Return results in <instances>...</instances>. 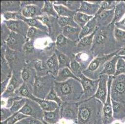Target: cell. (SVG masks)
<instances>
[{
    "label": "cell",
    "instance_id": "obj_1",
    "mask_svg": "<svg viewBox=\"0 0 125 124\" xmlns=\"http://www.w3.org/2000/svg\"><path fill=\"white\" fill-rule=\"evenodd\" d=\"M54 89L59 97L63 102L77 103L82 99L83 90L80 81L69 79L62 83H54Z\"/></svg>",
    "mask_w": 125,
    "mask_h": 124
},
{
    "label": "cell",
    "instance_id": "obj_2",
    "mask_svg": "<svg viewBox=\"0 0 125 124\" xmlns=\"http://www.w3.org/2000/svg\"><path fill=\"white\" fill-rule=\"evenodd\" d=\"M118 50L114 53H110L103 55H99L94 58L87 69L83 71V74L88 78L92 79H99L100 74L103 70L104 65L108 61L111 59L114 56L116 55Z\"/></svg>",
    "mask_w": 125,
    "mask_h": 124
},
{
    "label": "cell",
    "instance_id": "obj_3",
    "mask_svg": "<svg viewBox=\"0 0 125 124\" xmlns=\"http://www.w3.org/2000/svg\"><path fill=\"white\" fill-rule=\"evenodd\" d=\"M53 78L47 76H36L33 87V95L40 99H45L51 89L54 87L55 81H52Z\"/></svg>",
    "mask_w": 125,
    "mask_h": 124
},
{
    "label": "cell",
    "instance_id": "obj_4",
    "mask_svg": "<svg viewBox=\"0 0 125 124\" xmlns=\"http://www.w3.org/2000/svg\"><path fill=\"white\" fill-rule=\"evenodd\" d=\"M96 100L93 102L90 99L82 101L78 105V113L77 117V124H89L92 117L95 112L94 107L96 106Z\"/></svg>",
    "mask_w": 125,
    "mask_h": 124
},
{
    "label": "cell",
    "instance_id": "obj_5",
    "mask_svg": "<svg viewBox=\"0 0 125 124\" xmlns=\"http://www.w3.org/2000/svg\"><path fill=\"white\" fill-rule=\"evenodd\" d=\"M114 76H109L108 82V94L106 102L103 104L102 109L103 124H110L113 121V111L111 102V85Z\"/></svg>",
    "mask_w": 125,
    "mask_h": 124
},
{
    "label": "cell",
    "instance_id": "obj_6",
    "mask_svg": "<svg viewBox=\"0 0 125 124\" xmlns=\"http://www.w3.org/2000/svg\"><path fill=\"white\" fill-rule=\"evenodd\" d=\"M29 3H26L25 1H21V5L25 4L22 8L21 12L22 16L26 19L36 18V17L42 15L41 10L44 6V1H29Z\"/></svg>",
    "mask_w": 125,
    "mask_h": 124
},
{
    "label": "cell",
    "instance_id": "obj_7",
    "mask_svg": "<svg viewBox=\"0 0 125 124\" xmlns=\"http://www.w3.org/2000/svg\"><path fill=\"white\" fill-rule=\"evenodd\" d=\"M80 83L83 90V95L82 99L85 101L92 98L95 95L98 85V79H92L82 74L80 76Z\"/></svg>",
    "mask_w": 125,
    "mask_h": 124
},
{
    "label": "cell",
    "instance_id": "obj_8",
    "mask_svg": "<svg viewBox=\"0 0 125 124\" xmlns=\"http://www.w3.org/2000/svg\"><path fill=\"white\" fill-rule=\"evenodd\" d=\"M78 103L63 102L60 106L61 119L77 123L78 113Z\"/></svg>",
    "mask_w": 125,
    "mask_h": 124
},
{
    "label": "cell",
    "instance_id": "obj_9",
    "mask_svg": "<svg viewBox=\"0 0 125 124\" xmlns=\"http://www.w3.org/2000/svg\"><path fill=\"white\" fill-rule=\"evenodd\" d=\"M19 112L28 117H32L39 119H41L42 120L43 119L44 112L42 109L36 101L31 99H27L26 104Z\"/></svg>",
    "mask_w": 125,
    "mask_h": 124
},
{
    "label": "cell",
    "instance_id": "obj_10",
    "mask_svg": "<svg viewBox=\"0 0 125 124\" xmlns=\"http://www.w3.org/2000/svg\"><path fill=\"white\" fill-rule=\"evenodd\" d=\"M109 76L106 75H100L98 79V85L95 95L92 98L100 101L104 104L106 102L108 94V82Z\"/></svg>",
    "mask_w": 125,
    "mask_h": 124
},
{
    "label": "cell",
    "instance_id": "obj_11",
    "mask_svg": "<svg viewBox=\"0 0 125 124\" xmlns=\"http://www.w3.org/2000/svg\"><path fill=\"white\" fill-rule=\"evenodd\" d=\"M3 22L5 24L8 29L12 32L21 34L26 38L27 33L29 26L22 20H4Z\"/></svg>",
    "mask_w": 125,
    "mask_h": 124
},
{
    "label": "cell",
    "instance_id": "obj_12",
    "mask_svg": "<svg viewBox=\"0 0 125 124\" xmlns=\"http://www.w3.org/2000/svg\"><path fill=\"white\" fill-rule=\"evenodd\" d=\"M26 40L27 39L26 37L21 34L11 32L8 38L6 41L5 44L10 49L16 52L23 48Z\"/></svg>",
    "mask_w": 125,
    "mask_h": 124
},
{
    "label": "cell",
    "instance_id": "obj_13",
    "mask_svg": "<svg viewBox=\"0 0 125 124\" xmlns=\"http://www.w3.org/2000/svg\"><path fill=\"white\" fill-rule=\"evenodd\" d=\"M102 1H82L81 6L78 12L87 14L91 16H95L99 11Z\"/></svg>",
    "mask_w": 125,
    "mask_h": 124
},
{
    "label": "cell",
    "instance_id": "obj_14",
    "mask_svg": "<svg viewBox=\"0 0 125 124\" xmlns=\"http://www.w3.org/2000/svg\"><path fill=\"white\" fill-rule=\"evenodd\" d=\"M21 81H23L22 79L20 80L19 77H18V76H16L14 73V71H13L7 89L1 95V98L6 99L7 97H12V94H14L16 91L24 83V82Z\"/></svg>",
    "mask_w": 125,
    "mask_h": 124
},
{
    "label": "cell",
    "instance_id": "obj_15",
    "mask_svg": "<svg viewBox=\"0 0 125 124\" xmlns=\"http://www.w3.org/2000/svg\"><path fill=\"white\" fill-rule=\"evenodd\" d=\"M125 94V77L121 75V77L114 76L111 85V97L121 95Z\"/></svg>",
    "mask_w": 125,
    "mask_h": 124
},
{
    "label": "cell",
    "instance_id": "obj_16",
    "mask_svg": "<svg viewBox=\"0 0 125 124\" xmlns=\"http://www.w3.org/2000/svg\"><path fill=\"white\" fill-rule=\"evenodd\" d=\"M97 30L89 36H86V37L79 40L77 45V51H78V53L87 52L86 51L91 49L92 47L93 46V44H94V37H95V35Z\"/></svg>",
    "mask_w": 125,
    "mask_h": 124
},
{
    "label": "cell",
    "instance_id": "obj_17",
    "mask_svg": "<svg viewBox=\"0 0 125 124\" xmlns=\"http://www.w3.org/2000/svg\"><path fill=\"white\" fill-rule=\"evenodd\" d=\"M114 10H109V11H102L100 14L96 15V20H97L98 26H105L111 24L114 18Z\"/></svg>",
    "mask_w": 125,
    "mask_h": 124
},
{
    "label": "cell",
    "instance_id": "obj_18",
    "mask_svg": "<svg viewBox=\"0 0 125 124\" xmlns=\"http://www.w3.org/2000/svg\"><path fill=\"white\" fill-rule=\"evenodd\" d=\"M1 7L2 14L6 12H20L22 10L21 1H2Z\"/></svg>",
    "mask_w": 125,
    "mask_h": 124
},
{
    "label": "cell",
    "instance_id": "obj_19",
    "mask_svg": "<svg viewBox=\"0 0 125 124\" xmlns=\"http://www.w3.org/2000/svg\"><path fill=\"white\" fill-rule=\"evenodd\" d=\"M31 99H32L36 101L39 105H40L41 109H42L43 112H52L55 111L59 107V105L56 102L54 101H51L46 100L45 99H40L35 97L34 95H32V97Z\"/></svg>",
    "mask_w": 125,
    "mask_h": 124
},
{
    "label": "cell",
    "instance_id": "obj_20",
    "mask_svg": "<svg viewBox=\"0 0 125 124\" xmlns=\"http://www.w3.org/2000/svg\"><path fill=\"white\" fill-rule=\"evenodd\" d=\"M75 79L76 80L80 81V79L77 78L75 75L73 73V72L71 71L70 68L65 67V68L60 69L58 72L57 75L55 78V82L57 83H62L66 81L69 80V79Z\"/></svg>",
    "mask_w": 125,
    "mask_h": 124
},
{
    "label": "cell",
    "instance_id": "obj_21",
    "mask_svg": "<svg viewBox=\"0 0 125 124\" xmlns=\"http://www.w3.org/2000/svg\"><path fill=\"white\" fill-rule=\"evenodd\" d=\"M80 30L81 28L80 27H75L68 26L63 27L62 34L67 39L70 40L72 42H77L79 41Z\"/></svg>",
    "mask_w": 125,
    "mask_h": 124
},
{
    "label": "cell",
    "instance_id": "obj_22",
    "mask_svg": "<svg viewBox=\"0 0 125 124\" xmlns=\"http://www.w3.org/2000/svg\"><path fill=\"white\" fill-rule=\"evenodd\" d=\"M98 29H99V27L98 26L96 18V16H95L83 28H82L81 30H80V36H79V40L86 37V36H89Z\"/></svg>",
    "mask_w": 125,
    "mask_h": 124
},
{
    "label": "cell",
    "instance_id": "obj_23",
    "mask_svg": "<svg viewBox=\"0 0 125 124\" xmlns=\"http://www.w3.org/2000/svg\"><path fill=\"white\" fill-rule=\"evenodd\" d=\"M119 56L115 55L109 61H108L104 65V68L102 72L100 73V75H106L109 76H114L116 73V64L118 61Z\"/></svg>",
    "mask_w": 125,
    "mask_h": 124
},
{
    "label": "cell",
    "instance_id": "obj_24",
    "mask_svg": "<svg viewBox=\"0 0 125 124\" xmlns=\"http://www.w3.org/2000/svg\"><path fill=\"white\" fill-rule=\"evenodd\" d=\"M61 120V108L59 107L55 111L52 112H44L42 121L50 124H55Z\"/></svg>",
    "mask_w": 125,
    "mask_h": 124
},
{
    "label": "cell",
    "instance_id": "obj_25",
    "mask_svg": "<svg viewBox=\"0 0 125 124\" xmlns=\"http://www.w3.org/2000/svg\"><path fill=\"white\" fill-rule=\"evenodd\" d=\"M125 16V1L117 3L114 10V18L111 24H115L122 20Z\"/></svg>",
    "mask_w": 125,
    "mask_h": 124
},
{
    "label": "cell",
    "instance_id": "obj_26",
    "mask_svg": "<svg viewBox=\"0 0 125 124\" xmlns=\"http://www.w3.org/2000/svg\"><path fill=\"white\" fill-rule=\"evenodd\" d=\"M98 29L96 31V34L95 35L94 39V44L92 47H94L98 45H104L107 41L108 38V30H104V29H102L98 31Z\"/></svg>",
    "mask_w": 125,
    "mask_h": 124
},
{
    "label": "cell",
    "instance_id": "obj_27",
    "mask_svg": "<svg viewBox=\"0 0 125 124\" xmlns=\"http://www.w3.org/2000/svg\"><path fill=\"white\" fill-rule=\"evenodd\" d=\"M75 60L81 65L83 70H85L92 62L93 58L87 52H80L76 55Z\"/></svg>",
    "mask_w": 125,
    "mask_h": 124
},
{
    "label": "cell",
    "instance_id": "obj_28",
    "mask_svg": "<svg viewBox=\"0 0 125 124\" xmlns=\"http://www.w3.org/2000/svg\"><path fill=\"white\" fill-rule=\"evenodd\" d=\"M95 16H88L82 12L77 11L73 16V19L77 26L82 29Z\"/></svg>",
    "mask_w": 125,
    "mask_h": 124
},
{
    "label": "cell",
    "instance_id": "obj_29",
    "mask_svg": "<svg viewBox=\"0 0 125 124\" xmlns=\"http://www.w3.org/2000/svg\"><path fill=\"white\" fill-rule=\"evenodd\" d=\"M48 33L42 30L38 29L37 28L32 27H29L28 29L27 36H26V39L27 40H32L34 39H41L42 37H46L48 36Z\"/></svg>",
    "mask_w": 125,
    "mask_h": 124
},
{
    "label": "cell",
    "instance_id": "obj_30",
    "mask_svg": "<svg viewBox=\"0 0 125 124\" xmlns=\"http://www.w3.org/2000/svg\"><path fill=\"white\" fill-rule=\"evenodd\" d=\"M46 67L54 75H56L57 76L60 68H59V60L55 53H54L47 59L46 61Z\"/></svg>",
    "mask_w": 125,
    "mask_h": 124
},
{
    "label": "cell",
    "instance_id": "obj_31",
    "mask_svg": "<svg viewBox=\"0 0 125 124\" xmlns=\"http://www.w3.org/2000/svg\"><path fill=\"white\" fill-rule=\"evenodd\" d=\"M41 12L42 14H45L49 16H52L55 18H59V16L54 8L53 1H44V6L41 10Z\"/></svg>",
    "mask_w": 125,
    "mask_h": 124
},
{
    "label": "cell",
    "instance_id": "obj_32",
    "mask_svg": "<svg viewBox=\"0 0 125 124\" xmlns=\"http://www.w3.org/2000/svg\"><path fill=\"white\" fill-rule=\"evenodd\" d=\"M54 4L63 5L74 12H77L81 6V1H54Z\"/></svg>",
    "mask_w": 125,
    "mask_h": 124
},
{
    "label": "cell",
    "instance_id": "obj_33",
    "mask_svg": "<svg viewBox=\"0 0 125 124\" xmlns=\"http://www.w3.org/2000/svg\"><path fill=\"white\" fill-rule=\"evenodd\" d=\"M24 22H26V24L29 26V27H32L37 28L38 29L42 30V31L45 32L49 34V30L48 27L44 26L41 21L38 20L36 18H31V19H26L24 18L23 20Z\"/></svg>",
    "mask_w": 125,
    "mask_h": 124
},
{
    "label": "cell",
    "instance_id": "obj_34",
    "mask_svg": "<svg viewBox=\"0 0 125 124\" xmlns=\"http://www.w3.org/2000/svg\"><path fill=\"white\" fill-rule=\"evenodd\" d=\"M54 7L59 17H67V18H73L76 12L72 11L63 5L54 4Z\"/></svg>",
    "mask_w": 125,
    "mask_h": 124
},
{
    "label": "cell",
    "instance_id": "obj_35",
    "mask_svg": "<svg viewBox=\"0 0 125 124\" xmlns=\"http://www.w3.org/2000/svg\"><path fill=\"white\" fill-rule=\"evenodd\" d=\"M55 54L57 57L58 60H59L60 69L65 68V67L70 68V65L72 61L67 55H66L65 53H62L58 50H55Z\"/></svg>",
    "mask_w": 125,
    "mask_h": 124
},
{
    "label": "cell",
    "instance_id": "obj_36",
    "mask_svg": "<svg viewBox=\"0 0 125 124\" xmlns=\"http://www.w3.org/2000/svg\"><path fill=\"white\" fill-rule=\"evenodd\" d=\"M14 94L16 95V96L22 97H25L27 99H31L33 94L30 92V89L29 86L26 83H24L19 88L17 89L14 93Z\"/></svg>",
    "mask_w": 125,
    "mask_h": 124
},
{
    "label": "cell",
    "instance_id": "obj_37",
    "mask_svg": "<svg viewBox=\"0 0 125 124\" xmlns=\"http://www.w3.org/2000/svg\"><path fill=\"white\" fill-rule=\"evenodd\" d=\"M27 99H28L27 98L22 97V98L16 100V101H14V102L12 103V105L10 107V110H11L12 114H14L19 112V111H21V109L26 104V102H27Z\"/></svg>",
    "mask_w": 125,
    "mask_h": 124
},
{
    "label": "cell",
    "instance_id": "obj_38",
    "mask_svg": "<svg viewBox=\"0 0 125 124\" xmlns=\"http://www.w3.org/2000/svg\"><path fill=\"white\" fill-rule=\"evenodd\" d=\"M57 22L61 27L72 26V27H79L73 20V18H67V17H59L57 18Z\"/></svg>",
    "mask_w": 125,
    "mask_h": 124
},
{
    "label": "cell",
    "instance_id": "obj_39",
    "mask_svg": "<svg viewBox=\"0 0 125 124\" xmlns=\"http://www.w3.org/2000/svg\"><path fill=\"white\" fill-rule=\"evenodd\" d=\"M45 99L51 101H54V102H56L57 104H58V105L59 106H61V105L63 103L62 99L59 97V95L57 94L55 89H54V86L51 89V90L50 91L49 93L47 94V96L45 97Z\"/></svg>",
    "mask_w": 125,
    "mask_h": 124
},
{
    "label": "cell",
    "instance_id": "obj_40",
    "mask_svg": "<svg viewBox=\"0 0 125 124\" xmlns=\"http://www.w3.org/2000/svg\"><path fill=\"white\" fill-rule=\"evenodd\" d=\"M117 3H118V1H102L97 14L102 12V11L114 10Z\"/></svg>",
    "mask_w": 125,
    "mask_h": 124
},
{
    "label": "cell",
    "instance_id": "obj_41",
    "mask_svg": "<svg viewBox=\"0 0 125 124\" xmlns=\"http://www.w3.org/2000/svg\"><path fill=\"white\" fill-rule=\"evenodd\" d=\"M4 20H23L24 17L22 16L21 11L20 12H6L2 14Z\"/></svg>",
    "mask_w": 125,
    "mask_h": 124
},
{
    "label": "cell",
    "instance_id": "obj_42",
    "mask_svg": "<svg viewBox=\"0 0 125 124\" xmlns=\"http://www.w3.org/2000/svg\"><path fill=\"white\" fill-rule=\"evenodd\" d=\"M70 69L73 72V73L78 78H80L81 75L83 73V71L81 65L75 60H73L71 61V63H70Z\"/></svg>",
    "mask_w": 125,
    "mask_h": 124
},
{
    "label": "cell",
    "instance_id": "obj_43",
    "mask_svg": "<svg viewBox=\"0 0 125 124\" xmlns=\"http://www.w3.org/2000/svg\"><path fill=\"white\" fill-rule=\"evenodd\" d=\"M16 51L10 49V48H8L6 45L5 58L10 67L14 63V61L16 60Z\"/></svg>",
    "mask_w": 125,
    "mask_h": 124
},
{
    "label": "cell",
    "instance_id": "obj_44",
    "mask_svg": "<svg viewBox=\"0 0 125 124\" xmlns=\"http://www.w3.org/2000/svg\"><path fill=\"white\" fill-rule=\"evenodd\" d=\"M125 73V61L119 56L118 61L116 64V73L114 76H118L120 75H124Z\"/></svg>",
    "mask_w": 125,
    "mask_h": 124
},
{
    "label": "cell",
    "instance_id": "obj_45",
    "mask_svg": "<svg viewBox=\"0 0 125 124\" xmlns=\"http://www.w3.org/2000/svg\"><path fill=\"white\" fill-rule=\"evenodd\" d=\"M28 117V116L21 113L20 112H18L14 114H12V115L11 116V117L9 118L7 120L8 124H16V123L21 121L22 119L27 118Z\"/></svg>",
    "mask_w": 125,
    "mask_h": 124
},
{
    "label": "cell",
    "instance_id": "obj_46",
    "mask_svg": "<svg viewBox=\"0 0 125 124\" xmlns=\"http://www.w3.org/2000/svg\"><path fill=\"white\" fill-rule=\"evenodd\" d=\"M113 33L116 40L118 42L125 43V30L115 27Z\"/></svg>",
    "mask_w": 125,
    "mask_h": 124
},
{
    "label": "cell",
    "instance_id": "obj_47",
    "mask_svg": "<svg viewBox=\"0 0 125 124\" xmlns=\"http://www.w3.org/2000/svg\"><path fill=\"white\" fill-rule=\"evenodd\" d=\"M112 98V97H111ZM111 102H112V107H113V117L116 118L118 115L121 113V111L123 110V106L121 105V103L116 101V100L111 99Z\"/></svg>",
    "mask_w": 125,
    "mask_h": 124
},
{
    "label": "cell",
    "instance_id": "obj_48",
    "mask_svg": "<svg viewBox=\"0 0 125 124\" xmlns=\"http://www.w3.org/2000/svg\"><path fill=\"white\" fill-rule=\"evenodd\" d=\"M12 115L10 108L1 107V122L8 120Z\"/></svg>",
    "mask_w": 125,
    "mask_h": 124
},
{
    "label": "cell",
    "instance_id": "obj_49",
    "mask_svg": "<svg viewBox=\"0 0 125 124\" xmlns=\"http://www.w3.org/2000/svg\"><path fill=\"white\" fill-rule=\"evenodd\" d=\"M34 42L32 40H27L23 47V50L26 53H31L34 50Z\"/></svg>",
    "mask_w": 125,
    "mask_h": 124
},
{
    "label": "cell",
    "instance_id": "obj_50",
    "mask_svg": "<svg viewBox=\"0 0 125 124\" xmlns=\"http://www.w3.org/2000/svg\"><path fill=\"white\" fill-rule=\"evenodd\" d=\"M36 19H37L38 20H39L40 21H41L42 22L44 26H45L46 27H48L49 30V33L51 32V19H50L49 16L47 15H45V14H42V15L40 16L36 17Z\"/></svg>",
    "mask_w": 125,
    "mask_h": 124
},
{
    "label": "cell",
    "instance_id": "obj_51",
    "mask_svg": "<svg viewBox=\"0 0 125 124\" xmlns=\"http://www.w3.org/2000/svg\"><path fill=\"white\" fill-rule=\"evenodd\" d=\"M21 122L23 124H44L43 121H41L40 119L32 117H28L27 118H25L21 120Z\"/></svg>",
    "mask_w": 125,
    "mask_h": 124
},
{
    "label": "cell",
    "instance_id": "obj_52",
    "mask_svg": "<svg viewBox=\"0 0 125 124\" xmlns=\"http://www.w3.org/2000/svg\"><path fill=\"white\" fill-rule=\"evenodd\" d=\"M68 40L62 34H59L56 38V45L57 47H62L66 45L68 43Z\"/></svg>",
    "mask_w": 125,
    "mask_h": 124
},
{
    "label": "cell",
    "instance_id": "obj_53",
    "mask_svg": "<svg viewBox=\"0 0 125 124\" xmlns=\"http://www.w3.org/2000/svg\"><path fill=\"white\" fill-rule=\"evenodd\" d=\"M11 76H12V75L1 83V95H2L6 91V90L7 89V87L8 86L9 83H10Z\"/></svg>",
    "mask_w": 125,
    "mask_h": 124
},
{
    "label": "cell",
    "instance_id": "obj_54",
    "mask_svg": "<svg viewBox=\"0 0 125 124\" xmlns=\"http://www.w3.org/2000/svg\"><path fill=\"white\" fill-rule=\"evenodd\" d=\"M21 76L24 83H26V82H28L31 78V74L29 70L26 68H24L21 71Z\"/></svg>",
    "mask_w": 125,
    "mask_h": 124
},
{
    "label": "cell",
    "instance_id": "obj_55",
    "mask_svg": "<svg viewBox=\"0 0 125 124\" xmlns=\"http://www.w3.org/2000/svg\"><path fill=\"white\" fill-rule=\"evenodd\" d=\"M34 67L37 71H43L44 70V64L41 60L37 59V60H35L34 62Z\"/></svg>",
    "mask_w": 125,
    "mask_h": 124
},
{
    "label": "cell",
    "instance_id": "obj_56",
    "mask_svg": "<svg viewBox=\"0 0 125 124\" xmlns=\"http://www.w3.org/2000/svg\"><path fill=\"white\" fill-rule=\"evenodd\" d=\"M115 25L116 27H118L119 29H121L125 30V16L124 17V18L122 20H120V22L115 24Z\"/></svg>",
    "mask_w": 125,
    "mask_h": 124
},
{
    "label": "cell",
    "instance_id": "obj_57",
    "mask_svg": "<svg viewBox=\"0 0 125 124\" xmlns=\"http://www.w3.org/2000/svg\"><path fill=\"white\" fill-rule=\"evenodd\" d=\"M117 55L120 57L125 56V47H123L122 48H121V49L118 50Z\"/></svg>",
    "mask_w": 125,
    "mask_h": 124
},
{
    "label": "cell",
    "instance_id": "obj_58",
    "mask_svg": "<svg viewBox=\"0 0 125 124\" xmlns=\"http://www.w3.org/2000/svg\"><path fill=\"white\" fill-rule=\"evenodd\" d=\"M1 124H8V120H5V121L1 122Z\"/></svg>",
    "mask_w": 125,
    "mask_h": 124
},
{
    "label": "cell",
    "instance_id": "obj_59",
    "mask_svg": "<svg viewBox=\"0 0 125 124\" xmlns=\"http://www.w3.org/2000/svg\"><path fill=\"white\" fill-rule=\"evenodd\" d=\"M16 124H22V123L21 122V121H20V122H19L16 123Z\"/></svg>",
    "mask_w": 125,
    "mask_h": 124
},
{
    "label": "cell",
    "instance_id": "obj_60",
    "mask_svg": "<svg viewBox=\"0 0 125 124\" xmlns=\"http://www.w3.org/2000/svg\"><path fill=\"white\" fill-rule=\"evenodd\" d=\"M121 57L123 59V60H125V56H123V57Z\"/></svg>",
    "mask_w": 125,
    "mask_h": 124
},
{
    "label": "cell",
    "instance_id": "obj_61",
    "mask_svg": "<svg viewBox=\"0 0 125 124\" xmlns=\"http://www.w3.org/2000/svg\"><path fill=\"white\" fill-rule=\"evenodd\" d=\"M43 122H44V124H47V123L45 122H44V121H43ZM59 124V123H57V124Z\"/></svg>",
    "mask_w": 125,
    "mask_h": 124
},
{
    "label": "cell",
    "instance_id": "obj_62",
    "mask_svg": "<svg viewBox=\"0 0 125 124\" xmlns=\"http://www.w3.org/2000/svg\"><path fill=\"white\" fill-rule=\"evenodd\" d=\"M115 124H120V123H119V122H116Z\"/></svg>",
    "mask_w": 125,
    "mask_h": 124
},
{
    "label": "cell",
    "instance_id": "obj_63",
    "mask_svg": "<svg viewBox=\"0 0 125 124\" xmlns=\"http://www.w3.org/2000/svg\"><path fill=\"white\" fill-rule=\"evenodd\" d=\"M123 75L124 76H125V74H124V75Z\"/></svg>",
    "mask_w": 125,
    "mask_h": 124
},
{
    "label": "cell",
    "instance_id": "obj_64",
    "mask_svg": "<svg viewBox=\"0 0 125 124\" xmlns=\"http://www.w3.org/2000/svg\"><path fill=\"white\" fill-rule=\"evenodd\" d=\"M94 124H96V122H95V123H94Z\"/></svg>",
    "mask_w": 125,
    "mask_h": 124
}]
</instances>
